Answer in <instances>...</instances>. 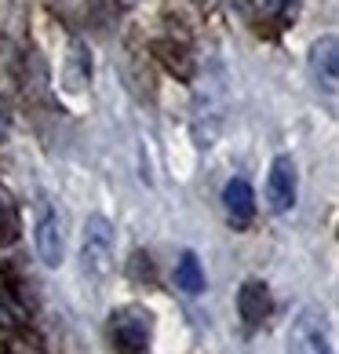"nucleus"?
<instances>
[{"mask_svg": "<svg viewBox=\"0 0 339 354\" xmlns=\"http://www.w3.org/2000/svg\"><path fill=\"white\" fill-rule=\"evenodd\" d=\"M310 77L321 91L336 95V84H339V44L336 37H321V41L310 48Z\"/></svg>", "mask_w": 339, "mask_h": 354, "instance_id": "6", "label": "nucleus"}, {"mask_svg": "<svg viewBox=\"0 0 339 354\" xmlns=\"http://www.w3.org/2000/svg\"><path fill=\"white\" fill-rule=\"evenodd\" d=\"M150 333H153V318H150L146 307L128 304V307L110 314V344H113V351L142 354L146 344H150Z\"/></svg>", "mask_w": 339, "mask_h": 354, "instance_id": "2", "label": "nucleus"}, {"mask_svg": "<svg viewBox=\"0 0 339 354\" xmlns=\"http://www.w3.org/2000/svg\"><path fill=\"white\" fill-rule=\"evenodd\" d=\"M299 198V172H296V161L289 153H278L270 165V176H267V205L270 212H292Z\"/></svg>", "mask_w": 339, "mask_h": 354, "instance_id": "5", "label": "nucleus"}, {"mask_svg": "<svg viewBox=\"0 0 339 354\" xmlns=\"http://www.w3.org/2000/svg\"><path fill=\"white\" fill-rule=\"evenodd\" d=\"M175 281L182 292H190V296H201L204 292V270H201V259L190 252H182L179 256V263H175Z\"/></svg>", "mask_w": 339, "mask_h": 354, "instance_id": "9", "label": "nucleus"}, {"mask_svg": "<svg viewBox=\"0 0 339 354\" xmlns=\"http://www.w3.org/2000/svg\"><path fill=\"white\" fill-rule=\"evenodd\" d=\"M289 354H336L329 325H325V314L310 310V307L299 310V318L289 329Z\"/></svg>", "mask_w": 339, "mask_h": 354, "instance_id": "4", "label": "nucleus"}, {"mask_svg": "<svg viewBox=\"0 0 339 354\" xmlns=\"http://www.w3.org/2000/svg\"><path fill=\"white\" fill-rule=\"evenodd\" d=\"M238 314H241V322L249 325V329H255V325H263L270 318V292H267L263 281H244L241 285Z\"/></svg>", "mask_w": 339, "mask_h": 354, "instance_id": "8", "label": "nucleus"}, {"mask_svg": "<svg viewBox=\"0 0 339 354\" xmlns=\"http://www.w3.org/2000/svg\"><path fill=\"white\" fill-rule=\"evenodd\" d=\"M70 66H73V73H70V88H73V91H77V88H84V84H88V77H91V59L84 55V48H81V44H73Z\"/></svg>", "mask_w": 339, "mask_h": 354, "instance_id": "10", "label": "nucleus"}, {"mask_svg": "<svg viewBox=\"0 0 339 354\" xmlns=\"http://www.w3.org/2000/svg\"><path fill=\"white\" fill-rule=\"evenodd\" d=\"M223 208L226 219L233 223V230H244L255 219V190L249 187V179H230L223 187Z\"/></svg>", "mask_w": 339, "mask_h": 354, "instance_id": "7", "label": "nucleus"}, {"mask_svg": "<svg viewBox=\"0 0 339 354\" xmlns=\"http://www.w3.org/2000/svg\"><path fill=\"white\" fill-rule=\"evenodd\" d=\"M117 256V230L106 216H88L84 223V241H81V274L88 281H106L113 274Z\"/></svg>", "mask_w": 339, "mask_h": 354, "instance_id": "1", "label": "nucleus"}, {"mask_svg": "<svg viewBox=\"0 0 339 354\" xmlns=\"http://www.w3.org/2000/svg\"><path fill=\"white\" fill-rule=\"evenodd\" d=\"M267 4H270L273 15H289V11L296 8V0H267Z\"/></svg>", "mask_w": 339, "mask_h": 354, "instance_id": "11", "label": "nucleus"}, {"mask_svg": "<svg viewBox=\"0 0 339 354\" xmlns=\"http://www.w3.org/2000/svg\"><path fill=\"white\" fill-rule=\"evenodd\" d=\"M33 241H37V256H41L44 267H62L66 263V223L62 212L51 208L48 201L37 208V227H33Z\"/></svg>", "mask_w": 339, "mask_h": 354, "instance_id": "3", "label": "nucleus"}]
</instances>
